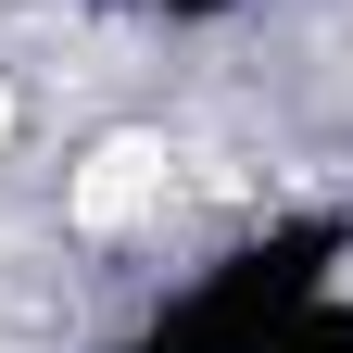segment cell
I'll use <instances>...</instances> for the list:
<instances>
[{"mask_svg":"<svg viewBox=\"0 0 353 353\" xmlns=\"http://www.w3.org/2000/svg\"><path fill=\"white\" fill-rule=\"evenodd\" d=\"M164 176H176L164 139H101L76 164V228H139V214L164 202Z\"/></svg>","mask_w":353,"mask_h":353,"instance_id":"6da1fadb","label":"cell"},{"mask_svg":"<svg viewBox=\"0 0 353 353\" xmlns=\"http://www.w3.org/2000/svg\"><path fill=\"white\" fill-rule=\"evenodd\" d=\"M0 152H13V88H0Z\"/></svg>","mask_w":353,"mask_h":353,"instance_id":"7a4b0ae2","label":"cell"}]
</instances>
